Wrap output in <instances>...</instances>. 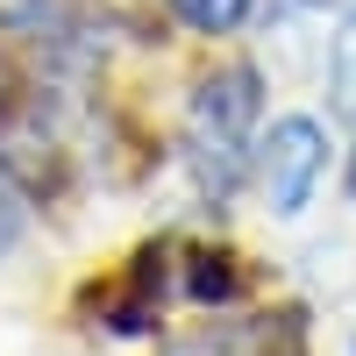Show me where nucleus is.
<instances>
[{
	"label": "nucleus",
	"mask_w": 356,
	"mask_h": 356,
	"mask_svg": "<svg viewBox=\"0 0 356 356\" xmlns=\"http://www.w3.org/2000/svg\"><path fill=\"white\" fill-rule=\"evenodd\" d=\"M250 8H257V0H171V15L186 22V29H200V36H228V29H243Z\"/></svg>",
	"instance_id": "4"
},
{
	"label": "nucleus",
	"mask_w": 356,
	"mask_h": 356,
	"mask_svg": "<svg viewBox=\"0 0 356 356\" xmlns=\"http://www.w3.org/2000/svg\"><path fill=\"white\" fill-rule=\"evenodd\" d=\"M257 114H264V93H257L250 65H228L214 79H200L193 114H186V150H193V171L214 200L235 193V178H243V157L257 143Z\"/></svg>",
	"instance_id": "1"
},
{
	"label": "nucleus",
	"mask_w": 356,
	"mask_h": 356,
	"mask_svg": "<svg viewBox=\"0 0 356 356\" xmlns=\"http://www.w3.org/2000/svg\"><path fill=\"white\" fill-rule=\"evenodd\" d=\"M321 171H328V129L314 114H285V122H271L257 136V178H264V200H271L278 221L307 214Z\"/></svg>",
	"instance_id": "2"
},
{
	"label": "nucleus",
	"mask_w": 356,
	"mask_h": 356,
	"mask_svg": "<svg viewBox=\"0 0 356 356\" xmlns=\"http://www.w3.org/2000/svg\"><path fill=\"white\" fill-rule=\"evenodd\" d=\"M349 193H356V150H349Z\"/></svg>",
	"instance_id": "5"
},
{
	"label": "nucleus",
	"mask_w": 356,
	"mask_h": 356,
	"mask_svg": "<svg viewBox=\"0 0 356 356\" xmlns=\"http://www.w3.org/2000/svg\"><path fill=\"white\" fill-rule=\"evenodd\" d=\"M328 93H335L342 122H356V15H342L335 43H328Z\"/></svg>",
	"instance_id": "3"
},
{
	"label": "nucleus",
	"mask_w": 356,
	"mask_h": 356,
	"mask_svg": "<svg viewBox=\"0 0 356 356\" xmlns=\"http://www.w3.org/2000/svg\"><path fill=\"white\" fill-rule=\"evenodd\" d=\"M0 93H8V65H0Z\"/></svg>",
	"instance_id": "6"
}]
</instances>
